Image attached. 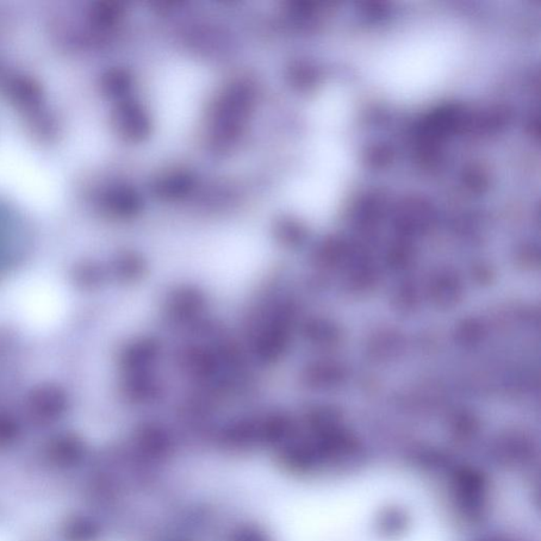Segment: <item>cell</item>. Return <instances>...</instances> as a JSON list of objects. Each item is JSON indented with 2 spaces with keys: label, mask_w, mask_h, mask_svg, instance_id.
<instances>
[{
  "label": "cell",
  "mask_w": 541,
  "mask_h": 541,
  "mask_svg": "<svg viewBox=\"0 0 541 541\" xmlns=\"http://www.w3.org/2000/svg\"><path fill=\"white\" fill-rule=\"evenodd\" d=\"M279 541H447L424 494L372 476L297 490L279 505Z\"/></svg>",
  "instance_id": "obj_1"
}]
</instances>
